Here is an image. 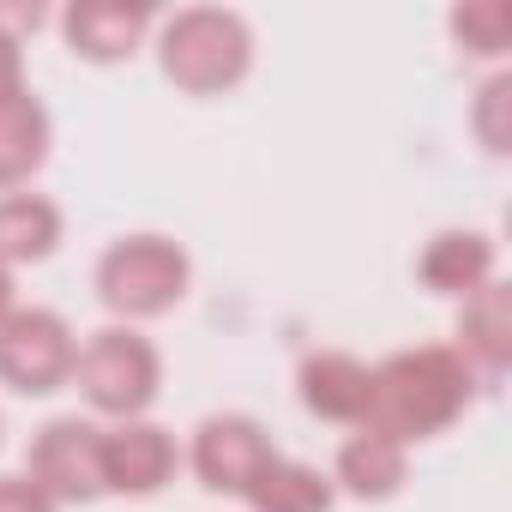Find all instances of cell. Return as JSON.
Masks as SVG:
<instances>
[{
	"label": "cell",
	"mask_w": 512,
	"mask_h": 512,
	"mask_svg": "<svg viewBox=\"0 0 512 512\" xmlns=\"http://www.w3.org/2000/svg\"><path fill=\"white\" fill-rule=\"evenodd\" d=\"M470 398V368L452 350H398L386 368H374V392H368V422L386 440H422L440 434Z\"/></svg>",
	"instance_id": "cell-1"
},
{
	"label": "cell",
	"mask_w": 512,
	"mask_h": 512,
	"mask_svg": "<svg viewBox=\"0 0 512 512\" xmlns=\"http://www.w3.org/2000/svg\"><path fill=\"white\" fill-rule=\"evenodd\" d=\"M253 37L223 7H187L163 25V73L181 91H223L247 73Z\"/></svg>",
	"instance_id": "cell-2"
},
{
	"label": "cell",
	"mask_w": 512,
	"mask_h": 512,
	"mask_svg": "<svg viewBox=\"0 0 512 512\" xmlns=\"http://www.w3.org/2000/svg\"><path fill=\"white\" fill-rule=\"evenodd\" d=\"M97 290L115 314H163L187 290V253L163 235H127L103 253Z\"/></svg>",
	"instance_id": "cell-3"
},
{
	"label": "cell",
	"mask_w": 512,
	"mask_h": 512,
	"mask_svg": "<svg viewBox=\"0 0 512 512\" xmlns=\"http://www.w3.org/2000/svg\"><path fill=\"white\" fill-rule=\"evenodd\" d=\"M73 374H79L85 398H91L97 410L121 416V422H133V416L157 398V350H151L139 332H121V326L97 332V338L79 350Z\"/></svg>",
	"instance_id": "cell-4"
},
{
	"label": "cell",
	"mask_w": 512,
	"mask_h": 512,
	"mask_svg": "<svg viewBox=\"0 0 512 512\" xmlns=\"http://www.w3.org/2000/svg\"><path fill=\"white\" fill-rule=\"evenodd\" d=\"M79 350L61 314L49 308H19L0 320V380L19 392H55L73 374Z\"/></svg>",
	"instance_id": "cell-5"
},
{
	"label": "cell",
	"mask_w": 512,
	"mask_h": 512,
	"mask_svg": "<svg viewBox=\"0 0 512 512\" xmlns=\"http://www.w3.org/2000/svg\"><path fill=\"white\" fill-rule=\"evenodd\" d=\"M31 482L49 500H91L103 494V434L85 422H49L31 446Z\"/></svg>",
	"instance_id": "cell-6"
},
{
	"label": "cell",
	"mask_w": 512,
	"mask_h": 512,
	"mask_svg": "<svg viewBox=\"0 0 512 512\" xmlns=\"http://www.w3.org/2000/svg\"><path fill=\"white\" fill-rule=\"evenodd\" d=\"M272 440L260 434V422H247V416H211L193 440V470L205 488L217 494H247V482L260 476L272 464Z\"/></svg>",
	"instance_id": "cell-7"
},
{
	"label": "cell",
	"mask_w": 512,
	"mask_h": 512,
	"mask_svg": "<svg viewBox=\"0 0 512 512\" xmlns=\"http://www.w3.org/2000/svg\"><path fill=\"white\" fill-rule=\"evenodd\" d=\"M175 470V440L151 422H121L103 434V488L115 494H157Z\"/></svg>",
	"instance_id": "cell-8"
},
{
	"label": "cell",
	"mask_w": 512,
	"mask_h": 512,
	"mask_svg": "<svg viewBox=\"0 0 512 512\" xmlns=\"http://www.w3.org/2000/svg\"><path fill=\"white\" fill-rule=\"evenodd\" d=\"M368 392H374V368H362L356 356L320 350L302 362V398L326 422H368Z\"/></svg>",
	"instance_id": "cell-9"
},
{
	"label": "cell",
	"mask_w": 512,
	"mask_h": 512,
	"mask_svg": "<svg viewBox=\"0 0 512 512\" xmlns=\"http://www.w3.org/2000/svg\"><path fill=\"white\" fill-rule=\"evenodd\" d=\"M151 25V7H127V0H85V7L67 13V43L85 55V61H121L133 55V43L145 37Z\"/></svg>",
	"instance_id": "cell-10"
},
{
	"label": "cell",
	"mask_w": 512,
	"mask_h": 512,
	"mask_svg": "<svg viewBox=\"0 0 512 512\" xmlns=\"http://www.w3.org/2000/svg\"><path fill=\"white\" fill-rule=\"evenodd\" d=\"M458 338H464V368L476 362L482 374H500L512 362V290L506 284H482L476 296H464V320H458Z\"/></svg>",
	"instance_id": "cell-11"
},
{
	"label": "cell",
	"mask_w": 512,
	"mask_h": 512,
	"mask_svg": "<svg viewBox=\"0 0 512 512\" xmlns=\"http://www.w3.org/2000/svg\"><path fill=\"white\" fill-rule=\"evenodd\" d=\"M488 272H494V247H488V235H470V229H446L422 253V284L446 290V296H476L488 284Z\"/></svg>",
	"instance_id": "cell-12"
},
{
	"label": "cell",
	"mask_w": 512,
	"mask_h": 512,
	"mask_svg": "<svg viewBox=\"0 0 512 512\" xmlns=\"http://www.w3.org/2000/svg\"><path fill=\"white\" fill-rule=\"evenodd\" d=\"M49 151V115L31 91L19 97H0V187L25 181Z\"/></svg>",
	"instance_id": "cell-13"
},
{
	"label": "cell",
	"mask_w": 512,
	"mask_h": 512,
	"mask_svg": "<svg viewBox=\"0 0 512 512\" xmlns=\"http://www.w3.org/2000/svg\"><path fill=\"white\" fill-rule=\"evenodd\" d=\"M338 482H344L350 494H362V500H386V494L404 482V446L386 440V434H374V428H362V434L338 452Z\"/></svg>",
	"instance_id": "cell-14"
},
{
	"label": "cell",
	"mask_w": 512,
	"mask_h": 512,
	"mask_svg": "<svg viewBox=\"0 0 512 512\" xmlns=\"http://www.w3.org/2000/svg\"><path fill=\"white\" fill-rule=\"evenodd\" d=\"M247 500L253 512H326L332 506V482L308 464H290V458H272L260 476L247 482Z\"/></svg>",
	"instance_id": "cell-15"
},
{
	"label": "cell",
	"mask_w": 512,
	"mask_h": 512,
	"mask_svg": "<svg viewBox=\"0 0 512 512\" xmlns=\"http://www.w3.org/2000/svg\"><path fill=\"white\" fill-rule=\"evenodd\" d=\"M61 241V211L37 193H7L0 199V260H43Z\"/></svg>",
	"instance_id": "cell-16"
},
{
	"label": "cell",
	"mask_w": 512,
	"mask_h": 512,
	"mask_svg": "<svg viewBox=\"0 0 512 512\" xmlns=\"http://www.w3.org/2000/svg\"><path fill=\"white\" fill-rule=\"evenodd\" d=\"M452 31H458L464 49H476V55H500L506 37H512V7H506V0H470V7L452 13Z\"/></svg>",
	"instance_id": "cell-17"
},
{
	"label": "cell",
	"mask_w": 512,
	"mask_h": 512,
	"mask_svg": "<svg viewBox=\"0 0 512 512\" xmlns=\"http://www.w3.org/2000/svg\"><path fill=\"white\" fill-rule=\"evenodd\" d=\"M506 103H512V79H488V91L476 103V133H482L488 151H506V121H500Z\"/></svg>",
	"instance_id": "cell-18"
},
{
	"label": "cell",
	"mask_w": 512,
	"mask_h": 512,
	"mask_svg": "<svg viewBox=\"0 0 512 512\" xmlns=\"http://www.w3.org/2000/svg\"><path fill=\"white\" fill-rule=\"evenodd\" d=\"M0 512H55V500L31 476H0Z\"/></svg>",
	"instance_id": "cell-19"
},
{
	"label": "cell",
	"mask_w": 512,
	"mask_h": 512,
	"mask_svg": "<svg viewBox=\"0 0 512 512\" xmlns=\"http://www.w3.org/2000/svg\"><path fill=\"white\" fill-rule=\"evenodd\" d=\"M25 91V61H19V43L0 37V97H19Z\"/></svg>",
	"instance_id": "cell-20"
},
{
	"label": "cell",
	"mask_w": 512,
	"mask_h": 512,
	"mask_svg": "<svg viewBox=\"0 0 512 512\" xmlns=\"http://www.w3.org/2000/svg\"><path fill=\"white\" fill-rule=\"evenodd\" d=\"M37 7H0V37H13L19 43V31H37Z\"/></svg>",
	"instance_id": "cell-21"
},
{
	"label": "cell",
	"mask_w": 512,
	"mask_h": 512,
	"mask_svg": "<svg viewBox=\"0 0 512 512\" xmlns=\"http://www.w3.org/2000/svg\"><path fill=\"white\" fill-rule=\"evenodd\" d=\"M13 314V272H7V260H0V320Z\"/></svg>",
	"instance_id": "cell-22"
}]
</instances>
